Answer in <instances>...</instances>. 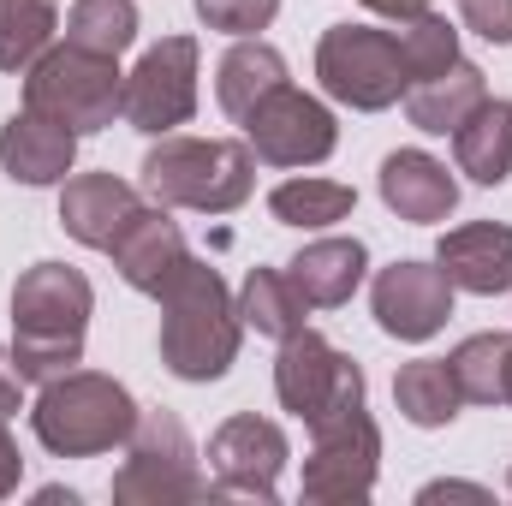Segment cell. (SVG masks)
Returning <instances> with one entry per match:
<instances>
[{
	"label": "cell",
	"mask_w": 512,
	"mask_h": 506,
	"mask_svg": "<svg viewBox=\"0 0 512 506\" xmlns=\"http://www.w3.org/2000/svg\"><path fill=\"white\" fill-rule=\"evenodd\" d=\"M364 6H370V12H382V18H393V24H399V18H417V12H429L435 0H364Z\"/></svg>",
	"instance_id": "cell-35"
},
{
	"label": "cell",
	"mask_w": 512,
	"mask_h": 506,
	"mask_svg": "<svg viewBox=\"0 0 512 506\" xmlns=\"http://www.w3.org/2000/svg\"><path fill=\"white\" fill-rule=\"evenodd\" d=\"M24 411V376L12 364V346H0V417H18Z\"/></svg>",
	"instance_id": "cell-32"
},
{
	"label": "cell",
	"mask_w": 512,
	"mask_h": 506,
	"mask_svg": "<svg viewBox=\"0 0 512 506\" xmlns=\"http://www.w3.org/2000/svg\"><path fill=\"white\" fill-rule=\"evenodd\" d=\"M370 310H376L382 334L405 340V346H423L453 316V280L441 274V262H417V256L387 262L370 280Z\"/></svg>",
	"instance_id": "cell-13"
},
{
	"label": "cell",
	"mask_w": 512,
	"mask_h": 506,
	"mask_svg": "<svg viewBox=\"0 0 512 506\" xmlns=\"http://www.w3.org/2000/svg\"><path fill=\"white\" fill-rule=\"evenodd\" d=\"M143 191L149 203L191 209V215H233L256 191V155L239 137H185L167 131L143 155Z\"/></svg>",
	"instance_id": "cell-3"
},
{
	"label": "cell",
	"mask_w": 512,
	"mask_h": 506,
	"mask_svg": "<svg viewBox=\"0 0 512 506\" xmlns=\"http://www.w3.org/2000/svg\"><path fill=\"white\" fill-rule=\"evenodd\" d=\"M376 191L382 203L411 221V227H435L459 209V179L447 173V161H435L429 149H393L376 173Z\"/></svg>",
	"instance_id": "cell-16"
},
{
	"label": "cell",
	"mask_w": 512,
	"mask_h": 506,
	"mask_svg": "<svg viewBox=\"0 0 512 506\" xmlns=\"http://www.w3.org/2000/svg\"><path fill=\"white\" fill-rule=\"evenodd\" d=\"M24 108L60 120L78 137H96L126 114V72L120 54H90L78 42H54L48 54H36V66L24 72Z\"/></svg>",
	"instance_id": "cell-5"
},
{
	"label": "cell",
	"mask_w": 512,
	"mask_h": 506,
	"mask_svg": "<svg viewBox=\"0 0 512 506\" xmlns=\"http://www.w3.org/2000/svg\"><path fill=\"white\" fill-rule=\"evenodd\" d=\"M233 298H239L245 328H256L262 340H286V334H298L304 316H310V298L298 292V280H292L286 268H251Z\"/></svg>",
	"instance_id": "cell-24"
},
{
	"label": "cell",
	"mask_w": 512,
	"mask_h": 506,
	"mask_svg": "<svg viewBox=\"0 0 512 506\" xmlns=\"http://www.w3.org/2000/svg\"><path fill=\"white\" fill-rule=\"evenodd\" d=\"M292 447H286V429L274 417H256V411H239L227 417L215 435H209V495L215 501H280V471H286Z\"/></svg>",
	"instance_id": "cell-12"
},
{
	"label": "cell",
	"mask_w": 512,
	"mask_h": 506,
	"mask_svg": "<svg viewBox=\"0 0 512 506\" xmlns=\"http://www.w3.org/2000/svg\"><path fill=\"white\" fill-rule=\"evenodd\" d=\"M393 405H399V417L417 423V429H447L465 399H459V381L447 370V358H411V364H399V376H393Z\"/></svg>",
	"instance_id": "cell-25"
},
{
	"label": "cell",
	"mask_w": 512,
	"mask_h": 506,
	"mask_svg": "<svg viewBox=\"0 0 512 506\" xmlns=\"http://www.w3.org/2000/svg\"><path fill=\"white\" fill-rule=\"evenodd\" d=\"M0 167L12 185H66L72 167H78V131H66L60 120L36 114V108H18L6 126H0Z\"/></svg>",
	"instance_id": "cell-15"
},
{
	"label": "cell",
	"mask_w": 512,
	"mask_h": 506,
	"mask_svg": "<svg viewBox=\"0 0 512 506\" xmlns=\"http://www.w3.org/2000/svg\"><path fill=\"white\" fill-rule=\"evenodd\" d=\"M352 209H358V191H352V185H340V179H322V173L280 179V185L268 191V215H274L280 227H298V233L340 227Z\"/></svg>",
	"instance_id": "cell-23"
},
{
	"label": "cell",
	"mask_w": 512,
	"mask_h": 506,
	"mask_svg": "<svg viewBox=\"0 0 512 506\" xmlns=\"http://www.w3.org/2000/svg\"><path fill=\"white\" fill-rule=\"evenodd\" d=\"M197 36H161L137 54L126 72V126L143 137H167V131L191 126L197 114Z\"/></svg>",
	"instance_id": "cell-11"
},
{
	"label": "cell",
	"mask_w": 512,
	"mask_h": 506,
	"mask_svg": "<svg viewBox=\"0 0 512 506\" xmlns=\"http://www.w3.org/2000/svg\"><path fill=\"white\" fill-rule=\"evenodd\" d=\"M239 126H245L251 155L268 161V167H322V161L340 149V120H334V108H328L322 96L298 90L292 78H286L280 90H268Z\"/></svg>",
	"instance_id": "cell-10"
},
{
	"label": "cell",
	"mask_w": 512,
	"mask_h": 506,
	"mask_svg": "<svg viewBox=\"0 0 512 506\" xmlns=\"http://www.w3.org/2000/svg\"><path fill=\"white\" fill-rule=\"evenodd\" d=\"M137 209H143V197H137V185H126L120 173H72L60 185V227L84 251H108Z\"/></svg>",
	"instance_id": "cell-18"
},
{
	"label": "cell",
	"mask_w": 512,
	"mask_h": 506,
	"mask_svg": "<svg viewBox=\"0 0 512 506\" xmlns=\"http://www.w3.org/2000/svg\"><path fill=\"white\" fill-rule=\"evenodd\" d=\"M417 501L423 506H435V501H495L483 483H423L417 489Z\"/></svg>",
	"instance_id": "cell-34"
},
{
	"label": "cell",
	"mask_w": 512,
	"mask_h": 506,
	"mask_svg": "<svg viewBox=\"0 0 512 506\" xmlns=\"http://www.w3.org/2000/svg\"><path fill=\"white\" fill-rule=\"evenodd\" d=\"M108 256H114V268H120V280H126L131 292L155 298L191 262V245H185V227L173 221L167 203H143L126 227H120V239L108 245Z\"/></svg>",
	"instance_id": "cell-14"
},
{
	"label": "cell",
	"mask_w": 512,
	"mask_h": 506,
	"mask_svg": "<svg viewBox=\"0 0 512 506\" xmlns=\"http://www.w3.org/2000/svg\"><path fill=\"white\" fill-rule=\"evenodd\" d=\"M30 429L54 459H96V453L126 447V435L137 429V399L126 381L102 370H66L42 381L30 405Z\"/></svg>",
	"instance_id": "cell-4"
},
{
	"label": "cell",
	"mask_w": 512,
	"mask_h": 506,
	"mask_svg": "<svg viewBox=\"0 0 512 506\" xmlns=\"http://www.w3.org/2000/svg\"><path fill=\"white\" fill-rule=\"evenodd\" d=\"M435 262L453 280V292H471V298L512 292V227H501V221L447 227L435 245Z\"/></svg>",
	"instance_id": "cell-17"
},
{
	"label": "cell",
	"mask_w": 512,
	"mask_h": 506,
	"mask_svg": "<svg viewBox=\"0 0 512 506\" xmlns=\"http://www.w3.org/2000/svg\"><path fill=\"white\" fill-rule=\"evenodd\" d=\"M209 477L197 471L191 429L173 411H137V429L126 435V465L114 471L120 506H179L203 501Z\"/></svg>",
	"instance_id": "cell-7"
},
{
	"label": "cell",
	"mask_w": 512,
	"mask_h": 506,
	"mask_svg": "<svg viewBox=\"0 0 512 506\" xmlns=\"http://www.w3.org/2000/svg\"><path fill=\"white\" fill-rule=\"evenodd\" d=\"M286 274L298 280V292L310 298V310H340L364 286L370 251H364V239H340V233L334 239H310L304 251L286 262Z\"/></svg>",
	"instance_id": "cell-19"
},
{
	"label": "cell",
	"mask_w": 512,
	"mask_h": 506,
	"mask_svg": "<svg viewBox=\"0 0 512 506\" xmlns=\"http://www.w3.org/2000/svg\"><path fill=\"white\" fill-rule=\"evenodd\" d=\"M393 36H399V54H405V72H411V84L459 60V30H453L441 12L399 18V30H393ZM411 84H405V90H411Z\"/></svg>",
	"instance_id": "cell-29"
},
{
	"label": "cell",
	"mask_w": 512,
	"mask_h": 506,
	"mask_svg": "<svg viewBox=\"0 0 512 506\" xmlns=\"http://www.w3.org/2000/svg\"><path fill=\"white\" fill-rule=\"evenodd\" d=\"M507 352L512 334H471L447 352V370L465 405H507Z\"/></svg>",
	"instance_id": "cell-27"
},
{
	"label": "cell",
	"mask_w": 512,
	"mask_h": 506,
	"mask_svg": "<svg viewBox=\"0 0 512 506\" xmlns=\"http://www.w3.org/2000/svg\"><path fill=\"white\" fill-rule=\"evenodd\" d=\"M382 477V429L370 405H352L328 423L310 429V459H304V501L316 506H358L376 495Z\"/></svg>",
	"instance_id": "cell-9"
},
{
	"label": "cell",
	"mask_w": 512,
	"mask_h": 506,
	"mask_svg": "<svg viewBox=\"0 0 512 506\" xmlns=\"http://www.w3.org/2000/svg\"><path fill=\"white\" fill-rule=\"evenodd\" d=\"M197 18L221 36H256L280 18V0H191Z\"/></svg>",
	"instance_id": "cell-30"
},
{
	"label": "cell",
	"mask_w": 512,
	"mask_h": 506,
	"mask_svg": "<svg viewBox=\"0 0 512 506\" xmlns=\"http://www.w3.org/2000/svg\"><path fill=\"white\" fill-rule=\"evenodd\" d=\"M161 364L179 381H221L239 364V346H245V316H239V298L227 292V280L191 256L161 292Z\"/></svg>",
	"instance_id": "cell-2"
},
{
	"label": "cell",
	"mask_w": 512,
	"mask_h": 506,
	"mask_svg": "<svg viewBox=\"0 0 512 506\" xmlns=\"http://www.w3.org/2000/svg\"><path fill=\"white\" fill-rule=\"evenodd\" d=\"M280 84H286V54L274 42H262V36H233V48L215 66V102H221L227 120H245Z\"/></svg>",
	"instance_id": "cell-21"
},
{
	"label": "cell",
	"mask_w": 512,
	"mask_h": 506,
	"mask_svg": "<svg viewBox=\"0 0 512 506\" xmlns=\"http://www.w3.org/2000/svg\"><path fill=\"white\" fill-rule=\"evenodd\" d=\"M507 495H512V471H507Z\"/></svg>",
	"instance_id": "cell-37"
},
{
	"label": "cell",
	"mask_w": 512,
	"mask_h": 506,
	"mask_svg": "<svg viewBox=\"0 0 512 506\" xmlns=\"http://www.w3.org/2000/svg\"><path fill=\"white\" fill-rule=\"evenodd\" d=\"M274 399H280V411H292L304 429H316V423H328V417L364 405V370H358L328 334H316V328L304 322L298 334L280 340V358H274Z\"/></svg>",
	"instance_id": "cell-8"
},
{
	"label": "cell",
	"mask_w": 512,
	"mask_h": 506,
	"mask_svg": "<svg viewBox=\"0 0 512 506\" xmlns=\"http://www.w3.org/2000/svg\"><path fill=\"white\" fill-rule=\"evenodd\" d=\"M96 286L72 262H30L12 286V364L24 381H54L84 364Z\"/></svg>",
	"instance_id": "cell-1"
},
{
	"label": "cell",
	"mask_w": 512,
	"mask_h": 506,
	"mask_svg": "<svg viewBox=\"0 0 512 506\" xmlns=\"http://www.w3.org/2000/svg\"><path fill=\"white\" fill-rule=\"evenodd\" d=\"M137 0H72L66 12V42L90 54H126L137 42Z\"/></svg>",
	"instance_id": "cell-28"
},
{
	"label": "cell",
	"mask_w": 512,
	"mask_h": 506,
	"mask_svg": "<svg viewBox=\"0 0 512 506\" xmlns=\"http://www.w3.org/2000/svg\"><path fill=\"white\" fill-rule=\"evenodd\" d=\"M316 78H322V96L352 114H382L405 102V84H411L399 36L382 24H328L316 42Z\"/></svg>",
	"instance_id": "cell-6"
},
{
	"label": "cell",
	"mask_w": 512,
	"mask_h": 506,
	"mask_svg": "<svg viewBox=\"0 0 512 506\" xmlns=\"http://www.w3.org/2000/svg\"><path fill=\"white\" fill-rule=\"evenodd\" d=\"M507 405H512V352H507Z\"/></svg>",
	"instance_id": "cell-36"
},
{
	"label": "cell",
	"mask_w": 512,
	"mask_h": 506,
	"mask_svg": "<svg viewBox=\"0 0 512 506\" xmlns=\"http://www.w3.org/2000/svg\"><path fill=\"white\" fill-rule=\"evenodd\" d=\"M18 483H24V453H18V441H12V429H6V417H0V501H6Z\"/></svg>",
	"instance_id": "cell-33"
},
{
	"label": "cell",
	"mask_w": 512,
	"mask_h": 506,
	"mask_svg": "<svg viewBox=\"0 0 512 506\" xmlns=\"http://www.w3.org/2000/svg\"><path fill=\"white\" fill-rule=\"evenodd\" d=\"M453 161L471 185H507L512 179V102L483 96L471 120L453 131Z\"/></svg>",
	"instance_id": "cell-22"
},
{
	"label": "cell",
	"mask_w": 512,
	"mask_h": 506,
	"mask_svg": "<svg viewBox=\"0 0 512 506\" xmlns=\"http://www.w3.org/2000/svg\"><path fill=\"white\" fill-rule=\"evenodd\" d=\"M459 18H465V30H477L483 42L512 48V0H459Z\"/></svg>",
	"instance_id": "cell-31"
},
{
	"label": "cell",
	"mask_w": 512,
	"mask_h": 506,
	"mask_svg": "<svg viewBox=\"0 0 512 506\" xmlns=\"http://www.w3.org/2000/svg\"><path fill=\"white\" fill-rule=\"evenodd\" d=\"M489 96V84H483V66H471L465 54L453 60V66H441V72H429V78H417L411 90H405V120L417 131H429V137H453V131L471 120V108Z\"/></svg>",
	"instance_id": "cell-20"
},
{
	"label": "cell",
	"mask_w": 512,
	"mask_h": 506,
	"mask_svg": "<svg viewBox=\"0 0 512 506\" xmlns=\"http://www.w3.org/2000/svg\"><path fill=\"white\" fill-rule=\"evenodd\" d=\"M60 42V0H0V72H30Z\"/></svg>",
	"instance_id": "cell-26"
}]
</instances>
